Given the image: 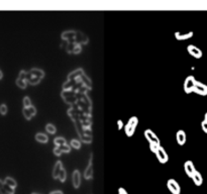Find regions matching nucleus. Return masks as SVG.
Returning <instances> with one entry per match:
<instances>
[{"label":"nucleus","instance_id":"nucleus-18","mask_svg":"<svg viewBox=\"0 0 207 194\" xmlns=\"http://www.w3.org/2000/svg\"><path fill=\"white\" fill-rule=\"evenodd\" d=\"M35 141H38V143H40V144H47L48 141V136L46 135V133H43V132H38L34 136Z\"/></svg>","mask_w":207,"mask_h":194},{"label":"nucleus","instance_id":"nucleus-11","mask_svg":"<svg viewBox=\"0 0 207 194\" xmlns=\"http://www.w3.org/2000/svg\"><path fill=\"white\" fill-rule=\"evenodd\" d=\"M184 170H185L186 174H187V175H188L190 178H192V176H193L194 174H195V172L197 171L196 168H195V166H194V164H193V162L190 161V160L185 162V164H184Z\"/></svg>","mask_w":207,"mask_h":194},{"label":"nucleus","instance_id":"nucleus-1","mask_svg":"<svg viewBox=\"0 0 207 194\" xmlns=\"http://www.w3.org/2000/svg\"><path fill=\"white\" fill-rule=\"evenodd\" d=\"M44 77V72L43 70H40V69L34 68V69H31L30 72L26 73L27 83H30L31 85L39 84Z\"/></svg>","mask_w":207,"mask_h":194},{"label":"nucleus","instance_id":"nucleus-31","mask_svg":"<svg viewBox=\"0 0 207 194\" xmlns=\"http://www.w3.org/2000/svg\"><path fill=\"white\" fill-rule=\"evenodd\" d=\"M204 121H205V122L207 123V112H206L205 114H204Z\"/></svg>","mask_w":207,"mask_h":194},{"label":"nucleus","instance_id":"nucleus-9","mask_svg":"<svg viewBox=\"0 0 207 194\" xmlns=\"http://www.w3.org/2000/svg\"><path fill=\"white\" fill-rule=\"evenodd\" d=\"M187 51L189 53V55H191L195 59H200L202 58V55H203V53H202L200 48L194 46V44H189L187 47Z\"/></svg>","mask_w":207,"mask_h":194},{"label":"nucleus","instance_id":"nucleus-7","mask_svg":"<svg viewBox=\"0 0 207 194\" xmlns=\"http://www.w3.org/2000/svg\"><path fill=\"white\" fill-rule=\"evenodd\" d=\"M156 156H157V159L159 160V162L161 164H166L167 162L169 161V156L167 152H166V150L162 147H159V149L157 150V152L155 153Z\"/></svg>","mask_w":207,"mask_h":194},{"label":"nucleus","instance_id":"nucleus-13","mask_svg":"<svg viewBox=\"0 0 207 194\" xmlns=\"http://www.w3.org/2000/svg\"><path fill=\"white\" fill-rule=\"evenodd\" d=\"M72 184L75 189H78L81 185V173L79 170H74L72 174Z\"/></svg>","mask_w":207,"mask_h":194},{"label":"nucleus","instance_id":"nucleus-25","mask_svg":"<svg viewBox=\"0 0 207 194\" xmlns=\"http://www.w3.org/2000/svg\"><path fill=\"white\" fill-rule=\"evenodd\" d=\"M8 111V108H7V105L2 103L1 105H0V113H1L2 115H5L6 113Z\"/></svg>","mask_w":207,"mask_h":194},{"label":"nucleus","instance_id":"nucleus-5","mask_svg":"<svg viewBox=\"0 0 207 194\" xmlns=\"http://www.w3.org/2000/svg\"><path fill=\"white\" fill-rule=\"evenodd\" d=\"M145 139L149 141L150 145H155V146H161V143H160V140L158 139V136L155 132L151 129H147V131H145Z\"/></svg>","mask_w":207,"mask_h":194},{"label":"nucleus","instance_id":"nucleus-21","mask_svg":"<svg viewBox=\"0 0 207 194\" xmlns=\"http://www.w3.org/2000/svg\"><path fill=\"white\" fill-rule=\"evenodd\" d=\"M54 144L56 147H59V146H62V145H66L67 144V141L65 137L63 136H58L56 137V139H54Z\"/></svg>","mask_w":207,"mask_h":194},{"label":"nucleus","instance_id":"nucleus-23","mask_svg":"<svg viewBox=\"0 0 207 194\" xmlns=\"http://www.w3.org/2000/svg\"><path fill=\"white\" fill-rule=\"evenodd\" d=\"M71 148H74L75 150H80L81 149V141L77 139H73L70 143Z\"/></svg>","mask_w":207,"mask_h":194},{"label":"nucleus","instance_id":"nucleus-24","mask_svg":"<svg viewBox=\"0 0 207 194\" xmlns=\"http://www.w3.org/2000/svg\"><path fill=\"white\" fill-rule=\"evenodd\" d=\"M23 107L24 108H26V107H30V106H31V100H30V98L28 96H24V98H23Z\"/></svg>","mask_w":207,"mask_h":194},{"label":"nucleus","instance_id":"nucleus-27","mask_svg":"<svg viewBox=\"0 0 207 194\" xmlns=\"http://www.w3.org/2000/svg\"><path fill=\"white\" fill-rule=\"evenodd\" d=\"M201 127H202V129H203V132H204L205 133H207V123L205 122L204 120L201 122Z\"/></svg>","mask_w":207,"mask_h":194},{"label":"nucleus","instance_id":"nucleus-14","mask_svg":"<svg viewBox=\"0 0 207 194\" xmlns=\"http://www.w3.org/2000/svg\"><path fill=\"white\" fill-rule=\"evenodd\" d=\"M92 159H93V156L91 155L90 159H89V163H88L86 169H85V172H84V177H85V179H86V180H91L92 177H93V163H92Z\"/></svg>","mask_w":207,"mask_h":194},{"label":"nucleus","instance_id":"nucleus-17","mask_svg":"<svg viewBox=\"0 0 207 194\" xmlns=\"http://www.w3.org/2000/svg\"><path fill=\"white\" fill-rule=\"evenodd\" d=\"M194 35L193 31H189L187 34H182V32H179L177 31L175 32V38L179 40H183V39H191Z\"/></svg>","mask_w":207,"mask_h":194},{"label":"nucleus","instance_id":"nucleus-16","mask_svg":"<svg viewBox=\"0 0 207 194\" xmlns=\"http://www.w3.org/2000/svg\"><path fill=\"white\" fill-rule=\"evenodd\" d=\"M176 141L177 143L180 146H183L186 144V141H187V136H186V132L183 131V129H180L176 133Z\"/></svg>","mask_w":207,"mask_h":194},{"label":"nucleus","instance_id":"nucleus-4","mask_svg":"<svg viewBox=\"0 0 207 194\" xmlns=\"http://www.w3.org/2000/svg\"><path fill=\"white\" fill-rule=\"evenodd\" d=\"M197 82V80L195 79L194 76H188L187 78L184 81V91L185 93H192L194 90V87H195V84Z\"/></svg>","mask_w":207,"mask_h":194},{"label":"nucleus","instance_id":"nucleus-33","mask_svg":"<svg viewBox=\"0 0 207 194\" xmlns=\"http://www.w3.org/2000/svg\"><path fill=\"white\" fill-rule=\"evenodd\" d=\"M31 194H40V193H36V192H32Z\"/></svg>","mask_w":207,"mask_h":194},{"label":"nucleus","instance_id":"nucleus-26","mask_svg":"<svg viewBox=\"0 0 207 194\" xmlns=\"http://www.w3.org/2000/svg\"><path fill=\"white\" fill-rule=\"evenodd\" d=\"M0 194H7L5 187H4V181L0 179Z\"/></svg>","mask_w":207,"mask_h":194},{"label":"nucleus","instance_id":"nucleus-12","mask_svg":"<svg viewBox=\"0 0 207 194\" xmlns=\"http://www.w3.org/2000/svg\"><path fill=\"white\" fill-rule=\"evenodd\" d=\"M22 113H23V116L25 117V119L30 120L32 117H34L36 114V108L34 106V105H31V106L26 107V108L23 107Z\"/></svg>","mask_w":207,"mask_h":194},{"label":"nucleus","instance_id":"nucleus-19","mask_svg":"<svg viewBox=\"0 0 207 194\" xmlns=\"http://www.w3.org/2000/svg\"><path fill=\"white\" fill-rule=\"evenodd\" d=\"M191 179L193 180L194 184H195L196 186H201L202 183H203V177H202V175L198 171L195 172V174L192 176Z\"/></svg>","mask_w":207,"mask_h":194},{"label":"nucleus","instance_id":"nucleus-8","mask_svg":"<svg viewBox=\"0 0 207 194\" xmlns=\"http://www.w3.org/2000/svg\"><path fill=\"white\" fill-rule=\"evenodd\" d=\"M26 73L25 71H20L18 78L16 79V85L21 88V89H25L27 86V80H26Z\"/></svg>","mask_w":207,"mask_h":194},{"label":"nucleus","instance_id":"nucleus-29","mask_svg":"<svg viewBox=\"0 0 207 194\" xmlns=\"http://www.w3.org/2000/svg\"><path fill=\"white\" fill-rule=\"evenodd\" d=\"M48 194H64L62 190H54V191H51Z\"/></svg>","mask_w":207,"mask_h":194},{"label":"nucleus","instance_id":"nucleus-10","mask_svg":"<svg viewBox=\"0 0 207 194\" xmlns=\"http://www.w3.org/2000/svg\"><path fill=\"white\" fill-rule=\"evenodd\" d=\"M193 92H195L196 94L201 95V96H206L207 95V85L203 84L197 81L195 84V87H194Z\"/></svg>","mask_w":207,"mask_h":194},{"label":"nucleus","instance_id":"nucleus-22","mask_svg":"<svg viewBox=\"0 0 207 194\" xmlns=\"http://www.w3.org/2000/svg\"><path fill=\"white\" fill-rule=\"evenodd\" d=\"M46 131L48 133H50V135H55L57 132V127L53 123H48L46 124Z\"/></svg>","mask_w":207,"mask_h":194},{"label":"nucleus","instance_id":"nucleus-32","mask_svg":"<svg viewBox=\"0 0 207 194\" xmlns=\"http://www.w3.org/2000/svg\"><path fill=\"white\" fill-rule=\"evenodd\" d=\"M3 78V73H2V71L0 70V80H1Z\"/></svg>","mask_w":207,"mask_h":194},{"label":"nucleus","instance_id":"nucleus-20","mask_svg":"<svg viewBox=\"0 0 207 194\" xmlns=\"http://www.w3.org/2000/svg\"><path fill=\"white\" fill-rule=\"evenodd\" d=\"M4 184L9 186L10 188H13L15 189L16 186H17V182H16L12 177H6L5 180H4Z\"/></svg>","mask_w":207,"mask_h":194},{"label":"nucleus","instance_id":"nucleus-30","mask_svg":"<svg viewBox=\"0 0 207 194\" xmlns=\"http://www.w3.org/2000/svg\"><path fill=\"white\" fill-rule=\"evenodd\" d=\"M123 127V123H122V120H117V128L118 129H121V127Z\"/></svg>","mask_w":207,"mask_h":194},{"label":"nucleus","instance_id":"nucleus-28","mask_svg":"<svg viewBox=\"0 0 207 194\" xmlns=\"http://www.w3.org/2000/svg\"><path fill=\"white\" fill-rule=\"evenodd\" d=\"M118 194H128V193H127V191L124 188L120 187V188H118Z\"/></svg>","mask_w":207,"mask_h":194},{"label":"nucleus","instance_id":"nucleus-6","mask_svg":"<svg viewBox=\"0 0 207 194\" xmlns=\"http://www.w3.org/2000/svg\"><path fill=\"white\" fill-rule=\"evenodd\" d=\"M167 187L172 194H180L181 193V187L180 184L175 179H169L167 182Z\"/></svg>","mask_w":207,"mask_h":194},{"label":"nucleus","instance_id":"nucleus-3","mask_svg":"<svg viewBox=\"0 0 207 194\" xmlns=\"http://www.w3.org/2000/svg\"><path fill=\"white\" fill-rule=\"evenodd\" d=\"M137 124H139V118H137L136 116H131V118H129L128 122L126 123V125L124 127L125 135H126L127 136H132L133 135H135V132H136Z\"/></svg>","mask_w":207,"mask_h":194},{"label":"nucleus","instance_id":"nucleus-2","mask_svg":"<svg viewBox=\"0 0 207 194\" xmlns=\"http://www.w3.org/2000/svg\"><path fill=\"white\" fill-rule=\"evenodd\" d=\"M53 178L54 179H59L62 183L66 181L67 173L61 161H57L56 164L54 165V168H53Z\"/></svg>","mask_w":207,"mask_h":194},{"label":"nucleus","instance_id":"nucleus-15","mask_svg":"<svg viewBox=\"0 0 207 194\" xmlns=\"http://www.w3.org/2000/svg\"><path fill=\"white\" fill-rule=\"evenodd\" d=\"M70 151H71V146H69L68 144H66V145L59 146V147H55L54 151L53 152H54L55 156L60 157L63 153H70Z\"/></svg>","mask_w":207,"mask_h":194}]
</instances>
